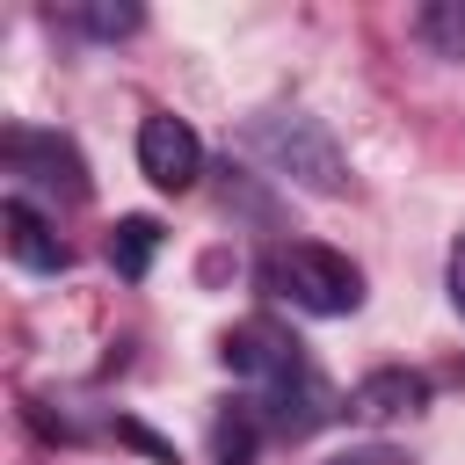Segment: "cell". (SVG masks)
<instances>
[{
    "instance_id": "cell-1",
    "label": "cell",
    "mask_w": 465,
    "mask_h": 465,
    "mask_svg": "<svg viewBox=\"0 0 465 465\" xmlns=\"http://www.w3.org/2000/svg\"><path fill=\"white\" fill-rule=\"evenodd\" d=\"M247 145H254V160H269L283 182H298V189H312V196H341V189H349L341 145H334L327 124L305 116V109H262V116L247 124Z\"/></svg>"
},
{
    "instance_id": "cell-2",
    "label": "cell",
    "mask_w": 465,
    "mask_h": 465,
    "mask_svg": "<svg viewBox=\"0 0 465 465\" xmlns=\"http://www.w3.org/2000/svg\"><path fill=\"white\" fill-rule=\"evenodd\" d=\"M262 283H269L276 298H291L298 312H312V320H341V312L363 305V269H356L349 254L320 247V240H283V247L262 262Z\"/></svg>"
},
{
    "instance_id": "cell-3",
    "label": "cell",
    "mask_w": 465,
    "mask_h": 465,
    "mask_svg": "<svg viewBox=\"0 0 465 465\" xmlns=\"http://www.w3.org/2000/svg\"><path fill=\"white\" fill-rule=\"evenodd\" d=\"M0 153H7V174H15V182L44 189V196H58V203H80V196H87V160H80V145H73V138L15 124Z\"/></svg>"
},
{
    "instance_id": "cell-4",
    "label": "cell",
    "mask_w": 465,
    "mask_h": 465,
    "mask_svg": "<svg viewBox=\"0 0 465 465\" xmlns=\"http://www.w3.org/2000/svg\"><path fill=\"white\" fill-rule=\"evenodd\" d=\"M138 167H145L153 189L182 196V189H196V174H203V145H196V131H189L182 116L160 109V116L138 124Z\"/></svg>"
},
{
    "instance_id": "cell-5",
    "label": "cell",
    "mask_w": 465,
    "mask_h": 465,
    "mask_svg": "<svg viewBox=\"0 0 465 465\" xmlns=\"http://www.w3.org/2000/svg\"><path fill=\"white\" fill-rule=\"evenodd\" d=\"M0 232H7V254H15L22 269H36V276H51V269L73 262L65 240H58V225H51L44 211H29V196H7V203H0Z\"/></svg>"
},
{
    "instance_id": "cell-6",
    "label": "cell",
    "mask_w": 465,
    "mask_h": 465,
    "mask_svg": "<svg viewBox=\"0 0 465 465\" xmlns=\"http://www.w3.org/2000/svg\"><path fill=\"white\" fill-rule=\"evenodd\" d=\"M429 407V378L421 371H371L356 392H349V414L356 421H400V414H421Z\"/></svg>"
},
{
    "instance_id": "cell-7",
    "label": "cell",
    "mask_w": 465,
    "mask_h": 465,
    "mask_svg": "<svg viewBox=\"0 0 465 465\" xmlns=\"http://www.w3.org/2000/svg\"><path fill=\"white\" fill-rule=\"evenodd\" d=\"M153 254H160V225L153 218H116V232H109V262H116V276H145L153 269Z\"/></svg>"
},
{
    "instance_id": "cell-8",
    "label": "cell",
    "mask_w": 465,
    "mask_h": 465,
    "mask_svg": "<svg viewBox=\"0 0 465 465\" xmlns=\"http://www.w3.org/2000/svg\"><path fill=\"white\" fill-rule=\"evenodd\" d=\"M414 36L429 51H443V58H465V0H429L414 15Z\"/></svg>"
},
{
    "instance_id": "cell-9",
    "label": "cell",
    "mask_w": 465,
    "mask_h": 465,
    "mask_svg": "<svg viewBox=\"0 0 465 465\" xmlns=\"http://www.w3.org/2000/svg\"><path fill=\"white\" fill-rule=\"evenodd\" d=\"M73 22H80L87 36H131V29L145 22V7H138V0H87Z\"/></svg>"
},
{
    "instance_id": "cell-10",
    "label": "cell",
    "mask_w": 465,
    "mask_h": 465,
    "mask_svg": "<svg viewBox=\"0 0 465 465\" xmlns=\"http://www.w3.org/2000/svg\"><path fill=\"white\" fill-rule=\"evenodd\" d=\"M254 436H262L254 407H232V414H218V465H254Z\"/></svg>"
},
{
    "instance_id": "cell-11",
    "label": "cell",
    "mask_w": 465,
    "mask_h": 465,
    "mask_svg": "<svg viewBox=\"0 0 465 465\" xmlns=\"http://www.w3.org/2000/svg\"><path fill=\"white\" fill-rule=\"evenodd\" d=\"M450 305H458V320H465V232L450 240Z\"/></svg>"
}]
</instances>
